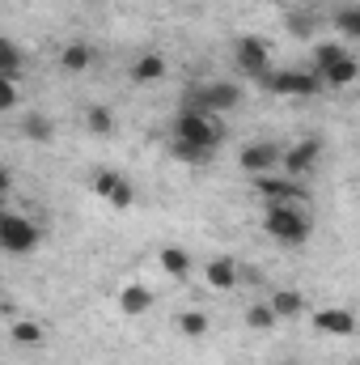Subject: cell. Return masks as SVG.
<instances>
[{"mask_svg":"<svg viewBox=\"0 0 360 365\" xmlns=\"http://www.w3.org/2000/svg\"><path fill=\"white\" fill-rule=\"evenodd\" d=\"M119 179H123L119 170H97V175H93V195H102V200H110V191L119 187Z\"/></svg>","mask_w":360,"mask_h":365,"instance_id":"29","label":"cell"},{"mask_svg":"<svg viewBox=\"0 0 360 365\" xmlns=\"http://www.w3.org/2000/svg\"><path fill=\"white\" fill-rule=\"evenodd\" d=\"M318 158H322V145H318L314 136H305V140H297L292 149H284V175H288V179H305V175H314Z\"/></svg>","mask_w":360,"mask_h":365,"instance_id":"8","label":"cell"},{"mask_svg":"<svg viewBox=\"0 0 360 365\" xmlns=\"http://www.w3.org/2000/svg\"><path fill=\"white\" fill-rule=\"evenodd\" d=\"M221 119L216 115H203V110H195V106H179V115H174V140H186V145H199V149H212L216 153V145H221Z\"/></svg>","mask_w":360,"mask_h":365,"instance_id":"2","label":"cell"},{"mask_svg":"<svg viewBox=\"0 0 360 365\" xmlns=\"http://www.w3.org/2000/svg\"><path fill=\"white\" fill-rule=\"evenodd\" d=\"M208 327H212V319H208L203 310H182V314H179V331H182V336H191V340L208 336Z\"/></svg>","mask_w":360,"mask_h":365,"instance_id":"21","label":"cell"},{"mask_svg":"<svg viewBox=\"0 0 360 365\" xmlns=\"http://www.w3.org/2000/svg\"><path fill=\"white\" fill-rule=\"evenodd\" d=\"M344 56H348V47H339V43H318V47H314V73L331 68V64L344 60Z\"/></svg>","mask_w":360,"mask_h":365,"instance_id":"25","label":"cell"},{"mask_svg":"<svg viewBox=\"0 0 360 365\" xmlns=\"http://www.w3.org/2000/svg\"><path fill=\"white\" fill-rule=\"evenodd\" d=\"M255 191H259L268 204H284V200H301V204H305L301 179H288V175H259V179H255Z\"/></svg>","mask_w":360,"mask_h":365,"instance_id":"9","label":"cell"},{"mask_svg":"<svg viewBox=\"0 0 360 365\" xmlns=\"http://www.w3.org/2000/svg\"><path fill=\"white\" fill-rule=\"evenodd\" d=\"M318 77H322V86H327V90H344V86L360 81V60H356V56H344V60H335L331 68H322Z\"/></svg>","mask_w":360,"mask_h":365,"instance_id":"13","label":"cell"},{"mask_svg":"<svg viewBox=\"0 0 360 365\" xmlns=\"http://www.w3.org/2000/svg\"><path fill=\"white\" fill-rule=\"evenodd\" d=\"M322 336H352L356 331V314L348 310V306H322V310H314V319H309Z\"/></svg>","mask_w":360,"mask_h":365,"instance_id":"10","label":"cell"},{"mask_svg":"<svg viewBox=\"0 0 360 365\" xmlns=\"http://www.w3.org/2000/svg\"><path fill=\"white\" fill-rule=\"evenodd\" d=\"M263 234L275 238V242H284V247H301V242H309V234H314V217H309V208H305L301 200L268 204V212H263Z\"/></svg>","mask_w":360,"mask_h":365,"instance_id":"1","label":"cell"},{"mask_svg":"<svg viewBox=\"0 0 360 365\" xmlns=\"http://www.w3.org/2000/svg\"><path fill=\"white\" fill-rule=\"evenodd\" d=\"M106 204H110V208H119V212H123V208H132V204H136V187H132L127 179H119V187L110 191V200H106Z\"/></svg>","mask_w":360,"mask_h":365,"instance_id":"27","label":"cell"},{"mask_svg":"<svg viewBox=\"0 0 360 365\" xmlns=\"http://www.w3.org/2000/svg\"><path fill=\"white\" fill-rule=\"evenodd\" d=\"M280 319H275V310H271V302H255L250 310H246V327L250 331H271Z\"/></svg>","mask_w":360,"mask_h":365,"instance_id":"23","label":"cell"},{"mask_svg":"<svg viewBox=\"0 0 360 365\" xmlns=\"http://www.w3.org/2000/svg\"><path fill=\"white\" fill-rule=\"evenodd\" d=\"M233 64H238L242 73H250V77H268V64H271L268 38H259V34L233 38Z\"/></svg>","mask_w":360,"mask_h":365,"instance_id":"7","label":"cell"},{"mask_svg":"<svg viewBox=\"0 0 360 365\" xmlns=\"http://www.w3.org/2000/svg\"><path fill=\"white\" fill-rule=\"evenodd\" d=\"M166 73H170V64H166L162 51H144V56L132 60V81L136 86H157V81H166Z\"/></svg>","mask_w":360,"mask_h":365,"instance_id":"12","label":"cell"},{"mask_svg":"<svg viewBox=\"0 0 360 365\" xmlns=\"http://www.w3.org/2000/svg\"><path fill=\"white\" fill-rule=\"evenodd\" d=\"M238 166H242L250 179H259V175H275V170L284 166V149L271 145V140H250V145H242Z\"/></svg>","mask_w":360,"mask_h":365,"instance_id":"5","label":"cell"},{"mask_svg":"<svg viewBox=\"0 0 360 365\" xmlns=\"http://www.w3.org/2000/svg\"><path fill=\"white\" fill-rule=\"evenodd\" d=\"M60 68H64V73H90L93 68V47L90 43H68V47H60Z\"/></svg>","mask_w":360,"mask_h":365,"instance_id":"17","label":"cell"},{"mask_svg":"<svg viewBox=\"0 0 360 365\" xmlns=\"http://www.w3.org/2000/svg\"><path fill=\"white\" fill-rule=\"evenodd\" d=\"M85 128H90L93 136H110L115 132V110L110 106H90L85 110Z\"/></svg>","mask_w":360,"mask_h":365,"instance_id":"22","label":"cell"},{"mask_svg":"<svg viewBox=\"0 0 360 365\" xmlns=\"http://www.w3.org/2000/svg\"><path fill=\"white\" fill-rule=\"evenodd\" d=\"M170 158H179L186 166H208L212 149H199V145H186V140H170Z\"/></svg>","mask_w":360,"mask_h":365,"instance_id":"20","label":"cell"},{"mask_svg":"<svg viewBox=\"0 0 360 365\" xmlns=\"http://www.w3.org/2000/svg\"><path fill=\"white\" fill-rule=\"evenodd\" d=\"M203 280H208L216 293H229V289H238L242 268H238V259H233V255H216V259H208V264H203Z\"/></svg>","mask_w":360,"mask_h":365,"instance_id":"11","label":"cell"},{"mask_svg":"<svg viewBox=\"0 0 360 365\" xmlns=\"http://www.w3.org/2000/svg\"><path fill=\"white\" fill-rule=\"evenodd\" d=\"M335 26H339V34H348V38H360V4H348V9H339V13H335Z\"/></svg>","mask_w":360,"mask_h":365,"instance_id":"26","label":"cell"},{"mask_svg":"<svg viewBox=\"0 0 360 365\" xmlns=\"http://www.w3.org/2000/svg\"><path fill=\"white\" fill-rule=\"evenodd\" d=\"M9 336H13V344H21V349H38V344L47 340V331H43L38 319H13V323H9Z\"/></svg>","mask_w":360,"mask_h":365,"instance_id":"18","label":"cell"},{"mask_svg":"<svg viewBox=\"0 0 360 365\" xmlns=\"http://www.w3.org/2000/svg\"><path fill=\"white\" fill-rule=\"evenodd\" d=\"M284 365H292V361H284Z\"/></svg>","mask_w":360,"mask_h":365,"instance_id":"30","label":"cell"},{"mask_svg":"<svg viewBox=\"0 0 360 365\" xmlns=\"http://www.w3.org/2000/svg\"><path fill=\"white\" fill-rule=\"evenodd\" d=\"M263 86H268L271 93H284V98H314L318 90H327L318 73H301V68L268 73V77H263Z\"/></svg>","mask_w":360,"mask_h":365,"instance_id":"6","label":"cell"},{"mask_svg":"<svg viewBox=\"0 0 360 365\" xmlns=\"http://www.w3.org/2000/svg\"><path fill=\"white\" fill-rule=\"evenodd\" d=\"M157 264H162V272H170V276H186L191 272V255L182 251V247H162V255H157Z\"/></svg>","mask_w":360,"mask_h":365,"instance_id":"19","label":"cell"},{"mask_svg":"<svg viewBox=\"0 0 360 365\" xmlns=\"http://www.w3.org/2000/svg\"><path fill=\"white\" fill-rule=\"evenodd\" d=\"M242 102V86H233V81H199L195 90L186 93V102L182 106H195V110H203V115H225V110H233Z\"/></svg>","mask_w":360,"mask_h":365,"instance_id":"3","label":"cell"},{"mask_svg":"<svg viewBox=\"0 0 360 365\" xmlns=\"http://www.w3.org/2000/svg\"><path fill=\"white\" fill-rule=\"evenodd\" d=\"M21 136L34 140V145H51V140H55V123H51V115H43V110L21 115Z\"/></svg>","mask_w":360,"mask_h":365,"instance_id":"15","label":"cell"},{"mask_svg":"<svg viewBox=\"0 0 360 365\" xmlns=\"http://www.w3.org/2000/svg\"><path fill=\"white\" fill-rule=\"evenodd\" d=\"M0 77H21V47L13 38L0 43Z\"/></svg>","mask_w":360,"mask_h":365,"instance_id":"24","label":"cell"},{"mask_svg":"<svg viewBox=\"0 0 360 365\" xmlns=\"http://www.w3.org/2000/svg\"><path fill=\"white\" fill-rule=\"evenodd\" d=\"M119 310H123L127 319H144V314L153 310V293H149V284H127V289L119 293Z\"/></svg>","mask_w":360,"mask_h":365,"instance_id":"14","label":"cell"},{"mask_svg":"<svg viewBox=\"0 0 360 365\" xmlns=\"http://www.w3.org/2000/svg\"><path fill=\"white\" fill-rule=\"evenodd\" d=\"M21 90H17V77H0V110H17Z\"/></svg>","mask_w":360,"mask_h":365,"instance_id":"28","label":"cell"},{"mask_svg":"<svg viewBox=\"0 0 360 365\" xmlns=\"http://www.w3.org/2000/svg\"><path fill=\"white\" fill-rule=\"evenodd\" d=\"M268 302H271V310H275V319H301L305 314V297L297 289H284L280 284V289H271Z\"/></svg>","mask_w":360,"mask_h":365,"instance_id":"16","label":"cell"},{"mask_svg":"<svg viewBox=\"0 0 360 365\" xmlns=\"http://www.w3.org/2000/svg\"><path fill=\"white\" fill-rule=\"evenodd\" d=\"M38 225L34 221H26L21 212H4L0 217V247L9 251V255H30V251H38Z\"/></svg>","mask_w":360,"mask_h":365,"instance_id":"4","label":"cell"}]
</instances>
